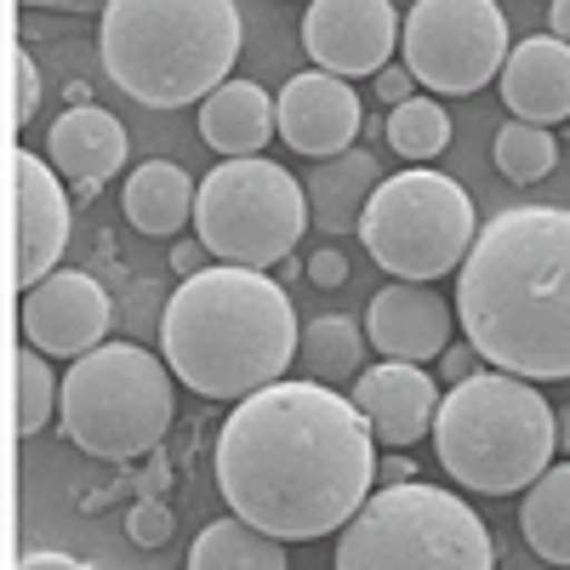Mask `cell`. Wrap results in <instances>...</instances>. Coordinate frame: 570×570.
<instances>
[{
  "instance_id": "1",
  "label": "cell",
  "mask_w": 570,
  "mask_h": 570,
  "mask_svg": "<svg viewBox=\"0 0 570 570\" xmlns=\"http://www.w3.org/2000/svg\"><path fill=\"white\" fill-rule=\"evenodd\" d=\"M217 491L228 513L279 542L337 537L376 485V434L331 383H268L234 400L217 434Z\"/></svg>"
},
{
  "instance_id": "2",
  "label": "cell",
  "mask_w": 570,
  "mask_h": 570,
  "mask_svg": "<svg viewBox=\"0 0 570 570\" xmlns=\"http://www.w3.org/2000/svg\"><path fill=\"white\" fill-rule=\"evenodd\" d=\"M456 320L485 365L570 383V212H497L456 268Z\"/></svg>"
},
{
  "instance_id": "3",
  "label": "cell",
  "mask_w": 570,
  "mask_h": 570,
  "mask_svg": "<svg viewBox=\"0 0 570 570\" xmlns=\"http://www.w3.org/2000/svg\"><path fill=\"white\" fill-rule=\"evenodd\" d=\"M303 331L285 285L268 268L206 263L200 274H183L160 314V354L177 371L183 389L206 400H246L279 383L297 360Z\"/></svg>"
},
{
  "instance_id": "4",
  "label": "cell",
  "mask_w": 570,
  "mask_h": 570,
  "mask_svg": "<svg viewBox=\"0 0 570 570\" xmlns=\"http://www.w3.org/2000/svg\"><path fill=\"white\" fill-rule=\"evenodd\" d=\"M98 58L142 109L206 104L240 58L234 0H104Z\"/></svg>"
},
{
  "instance_id": "5",
  "label": "cell",
  "mask_w": 570,
  "mask_h": 570,
  "mask_svg": "<svg viewBox=\"0 0 570 570\" xmlns=\"http://www.w3.org/2000/svg\"><path fill=\"white\" fill-rule=\"evenodd\" d=\"M434 456L473 497L531 491L559 456V405L542 400V383L513 371H473L451 383L434 411Z\"/></svg>"
},
{
  "instance_id": "6",
  "label": "cell",
  "mask_w": 570,
  "mask_h": 570,
  "mask_svg": "<svg viewBox=\"0 0 570 570\" xmlns=\"http://www.w3.org/2000/svg\"><path fill=\"white\" fill-rule=\"evenodd\" d=\"M166 354H149L137 343H98L63 371L58 422L69 445H80L98 462H131L149 456L177 416Z\"/></svg>"
},
{
  "instance_id": "7",
  "label": "cell",
  "mask_w": 570,
  "mask_h": 570,
  "mask_svg": "<svg viewBox=\"0 0 570 570\" xmlns=\"http://www.w3.org/2000/svg\"><path fill=\"white\" fill-rule=\"evenodd\" d=\"M331 559L337 570H491L497 542L462 497L400 480L360 502Z\"/></svg>"
},
{
  "instance_id": "8",
  "label": "cell",
  "mask_w": 570,
  "mask_h": 570,
  "mask_svg": "<svg viewBox=\"0 0 570 570\" xmlns=\"http://www.w3.org/2000/svg\"><path fill=\"white\" fill-rule=\"evenodd\" d=\"M473 234H480V212H473L468 188L445 171H428V166L383 177L365 217H360V246L394 279L456 274Z\"/></svg>"
},
{
  "instance_id": "9",
  "label": "cell",
  "mask_w": 570,
  "mask_h": 570,
  "mask_svg": "<svg viewBox=\"0 0 570 570\" xmlns=\"http://www.w3.org/2000/svg\"><path fill=\"white\" fill-rule=\"evenodd\" d=\"M308 223H314L308 217V188L263 155L223 160V166H212V177H200L195 234L212 246L217 263L279 268L297 252Z\"/></svg>"
},
{
  "instance_id": "10",
  "label": "cell",
  "mask_w": 570,
  "mask_h": 570,
  "mask_svg": "<svg viewBox=\"0 0 570 570\" xmlns=\"http://www.w3.org/2000/svg\"><path fill=\"white\" fill-rule=\"evenodd\" d=\"M508 52L513 40L497 0H416L400 35V58L416 86L445 91V98L485 91L502 75Z\"/></svg>"
},
{
  "instance_id": "11",
  "label": "cell",
  "mask_w": 570,
  "mask_h": 570,
  "mask_svg": "<svg viewBox=\"0 0 570 570\" xmlns=\"http://www.w3.org/2000/svg\"><path fill=\"white\" fill-rule=\"evenodd\" d=\"M400 12L394 0H308L303 12V46L308 58L343 80L389 69L400 52Z\"/></svg>"
},
{
  "instance_id": "12",
  "label": "cell",
  "mask_w": 570,
  "mask_h": 570,
  "mask_svg": "<svg viewBox=\"0 0 570 570\" xmlns=\"http://www.w3.org/2000/svg\"><path fill=\"white\" fill-rule=\"evenodd\" d=\"M7 171H12V279L29 292L58 268L69 246V195L63 171L29 149H12Z\"/></svg>"
},
{
  "instance_id": "13",
  "label": "cell",
  "mask_w": 570,
  "mask_h": 570,
  "mask_svg": "<svg viewBox=\"0 0 570 570\" xmlns=\"http://www.w3.org/2000/svg\"><path fill=\"white\" fill-rule=\"evenodd\" d=\"M109 320H115V303L109 292L91 274L80 268H52L40 285L23 292V343L52 354V360H80L91 354L104 337H109Z\"/></svg>"
},
{
  "instance_id": "14",
  "label": "cell",
  "mask_w": 570,
  "mask_h": 570,
  "mask_svg": "<svg viewBox=\"0 0 570 570\" xmlns=\"http://www.w3.org/2000/svg\"><path fill=\"white\" fill-rule=\"evenodd\" d=\"M274 104H279V142L297 149V155H308V160H331V155L354 149V137L365 126L354 80L331 75V69L292 75L279 86Z\"/></svg>"
},
{
  "instance_id": "15",
  "label": "cell",
  "mask_w": 570,
  "mask_h": 570,
  "mask_svg": "<svg viewBox=\"0 0 570 570\" xmlns=\"http://www.w3.org/2000/svg\"><path fill=\"white\" fill-rule=\"evenodd\" d=\"M456 325L462 320L434 292V279H394L365 308V337H371V348L383 354V360H416V365L440 360L456 343L451 337Z\"/></svg>"
},
{
  "instance_id": "16",
  "label": "cell",
  "mask_w": 570,
  "mask_h": 570,
  "mask_svg": "<svg viewBox=\"0 0 570 570\" xmlns=\"http://www.w3.org/2000/svg\"><path fill=\"white\" fill-rule=\"evenodd\" d=\"M440 400H445L440 383L416 360H383V365H365L354 376V405L365 411L376 445H389V451H405V445L434 434Z\"/></svg>"
},
{
  "instance_id": "17",
  "label": "cell",
  "mask_w": 570,
  "mask_h": 570,
  "mask_svg": "<svg viewBox=\"0 0 570 570\" xmlns=\"http://www.w3.org/2000/svg\"><path fill=\"white\" fill-rule=\"evenodd\" d=\"M497 80H502V104L513 109V120H537V126L570 120V46L559 35L519 40Z\"/></svg>"
},
{
  "instance_id": "18",
  "label": "cell",
  "mask_w": 570,
  "mask_h": 570,
  "mask_svg": "<svg viewBox=\"0 0 570 570\" xmlns=\"http://www.w3.org/2000/svg\"><path fill=\"white\" fill-rule=\"evenodd\" d=\"M126 126L98 109V104H75L69 115H58L52 137H46V160L63 171L69 188H86V183H109L120 166H126Z\"/></svg>"
},
{
  "instance_id": "19",
  "label": "cell",
  "mask_w": 570,
  "mask_h": 570,
  "mask_svg": "<svg viewBox=\"0 0 570 570\" xmlns=\"http://www.w3.org/2000/svg\"><path fill=\"white\" fill-rule=\"evenodd\" d=\"M268 137H279V104L257 80H223L200 104V142H212V155L223 160L263 155Z\"/></svg>"
},
{
  "instance_id": "20",
  "label": "cell",
  "mask_w": 570,
  "mask_h": 570,
  "mask_svg": "<svg viewBox=\"0 0 570 570\" xmlns=\"http://www.w3.org/2000/svg\"><path fill=\"white\" fill-rule=\"evenodd\" d=\"M376 183H383V166H376V155L360 149V142L343 149V155H331V160H314V171L303 183L314 228H325V234L360 228V217H365V206L376 195Z\"/></svg>"
},
{
  "instance_id": "21",
  "label": "cell",
  "mask_w": 570,
  "mask_h": 570,
  "mask_svg": "<svg viewBox=\"0 0 570 570\" xmlns=\"http://www.w3.org/2000/svg\"><path fill=\"white\" fill-rule=\"evenodd\" d=\"M195 200H200V183L188 177L183 166L171 160H142L131 177H126V195H120V212L137 234L149 240H171L183 223H195Z\"/></svg>"
},
{
  "instance_id": "22",
  "label": "cell",
  "mask_w": 570,
  "mask_h": 570,
  "mask_svg": "<svg viewBox=\"0 0 570 570\" xmlns=\"http://www.w3.org/2000/svg\"><path fill=\"white\" fill-rule=\"evenodd\" d=\"M188 564L195 570H285V542L274 531L252 525L246 513H228L195 537Z\"/></svg>"
},
{
  "instance_id": "23",
  "label": "cell",
  "mask_w": 570,
  "mask_h": 570,
  "mask_svg": "<svg viewBox=\"0 0 570 570\" xmlns=\"http://www.w3.org/2000/svg\"><path fill=\"white\" fill-rule=\"evenodd\" d=\"M365 348H371L365 325H354L348 314H314L308 331H303L297 360H303V371L314 376V383L343 389V383H354V376L365 371Z\"/></svg>"
},
{
  "instance_id": "24",
  "label": "cell",
  "mask_w": 570,
  "mask_h": 570,
  "mask_svg": "<svg viewBox=\"0 0 570 570\" xmlns=\"http://www.w3.org/2000/svg\"><path fill=\"white\" fill-rule=\"evenodd\" d=\"M519 531L548 564H570V462L548 468L519 502Z\"/></svg>"
},
{
  "instance_id": "25",
  "label": "cell",
  "mask_w": 570,
  "mask_h": 570,
  "mask_svg": "<svg viewBox=\"0 0 570 570\" xmlns=\"http://www.w3.org/2000/svg\"><path fill=\"white\" fill-rule=\"evenodd\" d=\"M58 400H63V383L52 376V365H46L40 348H23L12 360V428L23 440H35L46 422L58 416Z\"/></svg>"
},
{
  "instance_id": "26",
  "label": "cell",
  "mask_w": 570,
  "mask_h": 570,
  "mask_svg": "<svg viewBox=\"0 0 570 570\" xmlns=\"http://www.w3.org/2000/svg\"><path fill=\"white\" fill-rule=\"evenodd\" d=\"M497 171L508 183H542L553 166H559V137L537 120H508L497 131V149H491Z\"/></svg>"
},
{
  "instance_id": "27",
  "label": "cell",
  "mask_w": 570,
  "mask_h": 570,
  "mask_svg": "<svg viewBox=\"0 0 570 570\" xmlns=\"http://www.w3.org/2000/svg\"><path fill=\"white\" fill-rule=\"evenodd\" d=\"M389 142H394V155L400 160H434L445 155V142H451V120L434 98H405L389 109Z\"/></svg>"
},
{
  "instance_id": "28",
  "label": "cell",
  "mask_w": 570,
  "mask_h": 570,
  "mask_svg": "<svg viewBox=\"0 0 570 570\" xmlns=\"http://www.w3.org/2000/svg\"><path fill=\"white\" fill-rule=\"evenodd\" d=\"M7 80H12V98H7V126L23 131L40 109V69L35 58L23 52V46H12V58H7Z\"/></svg>"
},
{
  "instance_id": "29",
  "label": "cell",
  "mask_w": 570,
  "mask_h": 570,
  "mask_svg": "<svg viewBox=\"0 0 570 570\" xmlns=\"http://www.w3.org/2000/svg\"><path fill=\"white\" fill-rule=\"evenodd\" d=\"M171 502H155V497H142L131 513H126V537L137 542V548H166L171 542Z\"/></svg>"
},
{
  "instance_id": "30",
  "label": "cell",
  "mask_w": 570,
  "mask_h": 570,
  "mask_svg": "<svg viewBox=\"0 0 570 570\" xmlns=\"http://www.w3.org/2000/svg\"><path fill=\"white\" fill-rule=\"evenodd\" d=\"M371 91H376V98H383V104L394 109V104L416 98V75H411L405 63H389V69H376V75H371Z\"/></svg>"
},
{
  "instance_id": "31",
  "label": "cell",
  "mask_w": 570,
  "mask_h": 570,
  "mask_svg": "<svg viewBox=\"0 0 570 570\" xmlns=\"http://www.w3.org/2000/svg\"><path fill=\"white\" fill-rule=\"evenodd\" d=\"M480 365H485V354L473 348L468 337H462V343H451V348L440 354V376H445V389H451V383H468V376L480 371Z\"/></svg>"
},
{
  "instance_id": "32",
  "label": "cell",
  "mask_w": 570,
  "mask_h": 570,
  "mask_svg": "<svg viewBox=\"0 0 570 570\" xmlns=\"http://www.w3.org/2000/svg\"><path fill=\"white\" fill-rule=\"evenodd\" d=\"M308 279H314V285H325V292H337V285L348 279V257H343L337 246L308 252Z\"/></svg>"
},
{
  "instance_id": "33",
  "label": "cell",
  "mask_w": 570,
  "mask_h": 570,
  "mask_svg": "<svg viewBox=\"0 0 570 570\" xmlns=\"http://www.w3.org/2000/svg\"><path fill=\"white\" fill-rule=\"evenodd\" d=\"M206 263H217V257H212V246L200 240V234H195V240H177V246H171V268H177V274H200Z\"/></svg>"
},
{
  "instance_id": "34",
  "label": "cell",
  "mask_w": 570,
  "mask_h": 570,
  "mask_svg": "<svg viewBox=\"0 0 570 570\" xmlns=\"http://www.w3.org/2000/svg\"><path fill=\"white\" fill-rule=\"evenodd\" d=\"M18 570H80L75 553H58V548H35V553H18L12 559Z\"/></svg>"
},
{
  "instance_id": "35",
  "label": "cell",
  "mask_w": 570,
  "mask_h": 570,
  "mask_svg": "<svg viewBox=\"0 0 570 570\" xmlns=\"http://www.w3.org/2000/svg\"><path fill=\"white\" fill-rule=\"evenodd\" d=\"M376 480L400 485V480H416V468H411V456H383V462H376Z\"/></svg>"
},
{
  "instance_id": "36",
  "label": "cell",
  "mask_w": 570,
  "mask_h": 570,
  "mask_svg": "<svg viewBox=\"0 0 570 570\" xmlns=\"http://www.w3.org/2000/svg\"><path fill=\"white\" fill-rule=\"evenodd\" d=\"M553 35L570 46V0H553Z\"/></svg>"
},
{
  "instance_id": "37",
  "label": "cell",
  "mask_w": 570,
  "mask_h": 570,
  "mask_svg": "<svg viewBox=\"0 0 570 570\" xmlns=\"http://www.w3.org/2000/svg\"><path fill=\"white\" fill-rule=\"evenodd\" d=\"M559 456H570V405H559Z\"/></svg>"
}]
</instances>
